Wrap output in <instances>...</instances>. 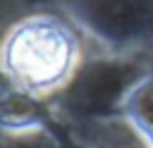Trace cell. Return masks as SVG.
<instances>
[{"mask_svg": "<svg viewBox=\"0 0 153 148\" xmlns=\"http://www.w3.org/2000/svg\"><path fill=\"white\" fill-rule=\"evenodd\" d=\"M76 62L72 33L50 17L17 24L2 45V67L29 93H48L67 81Z\"/></svg>", "mask_w": 153, "mask_h": 148, "instance_id": "1", "label": "cell"}]
</instances>
